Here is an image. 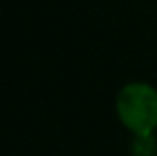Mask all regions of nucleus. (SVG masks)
I'll return each instance as SVG.
<instances>
[{"instance_id":"nucleus-1","label":"nucleus","mask_w":157,"mask_h":156,"mask_svg":"<svg viewBox=\"0 0 157 156\" xmlns=\"http://www.w3.org/2000/svg\"><path fill=\"white\" fill-rule=\"evenodd\" d=\"M117 114L131 132L149 136L157 126V90L143 82L127 84L117 96Z\"/></svg>"},{"instance_id":"nucleus-2","label":"nucleus","mask_w":157,"mask_h":156,"mask_svg":"<svg viewBox=\"0 0 157 156\" xmlns=\"http://www.w3.org/2000/svg\"><path fill=\"white\" fill-rule=\"evenodd\" d=\"M133 152L135 156H153L155 154V142L151 138V134L149 136H137V140L133 144Z\"/></svg>"}]
</instances>
